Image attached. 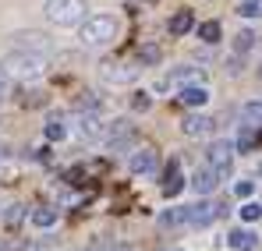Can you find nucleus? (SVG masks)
Segmentation results:
<instances>
[{"label":"nucleus","instance_id":"obj_29","mask_svg":"<svg viewBox=\"0 0 262 251\" xmlns=\"http://www.w3.org/2000/svg\"><path fill=\"white\" fill-rule=\"evenodd\" d=\"M234 191H237V198H252V191H255V188H252V180H237V184H234Z\"/></svg>","mask_w":262,"mask_h":251},{"label":"nucleus","instance_id":"obj_4","mask_svg":"<svg viewBox=\"0 0 262 251\" xmlns=\"http://www.w3.org/2000/svg\"><path fill=\"white\" fill-rule=\"evenodd\" d=\"M234 142H213L209 145V152H206V159H209V167L216 170L220 177H230V167H234Z\"/></svg>","mask_w":262,"mask_h":251},{"label":"nucleus","instance_id":"obj_12","mask_svg":"<svg viewBox=\"0 0 262 251\" xmlns=\"http://www.w3.org/2000/svg\"><path fill=\"white\" fill-rule=\"evenodd\" d=\"M14 39H18L21 50H36V53H46V50H50V42H46L43 32H18Z\"/></svg>","mask_w":262,"mask_h":251},{"label":"nucleus","instance_id":"obj_16","mask_svg":"<svg viewBox=\"0 0 262 251\" xmlns=\"http://www.w3.org/2000/svg\"><path fill=\"white\" fill-rule=\"evenodd\" d=\"M181 223H188V206H177V209L160 212V226H181Z\"/></svg>","mask_w":262,"mask_h":251},{"label":"nucleus","instance_id":"obj_9","mask_svg":"<svg viewBox=\"0 0 262 251\" xmlns=\"http://www.w3.org/2000/svg\"><path fill=\"white\" fill-rule=\"evenodd\" d=\"M216 206H209V202H199V206H188V223L191 226H209L213 219H216Z\"/></svg>","mask_w":262,"mask_h":251},{"label":"nucleus","instance_id":"obj_7","mask_svg":"<svg viewBox=\"0 0 262 251\" xmlns=\"http://www.w3.org/2000/svg\"><path fill=\"white\" fill-rule=\"evenodd\" d=\"M213 127H216V121H213V117H206V113H191V117H184V121H181V131H184L188 138L209 134Z\"/></svg>","mask_w":262,"mask_h":251},{"label":"nucleus","instance_id":"obj_19","mask_svg":"<svg viewBox=\"0 0 262 251\" xmlns=\"http://www.w3.org/2000/svg\"><path fill=\"white\" fill-rule=\"evenodd\" d=\"M32 223L39 226V230H46V226H53L57 223V209H50V206H43V209L32 212Z\"/></svg>","mask_w":262,"mask_h":251},{"label":"nucleus","instance_id":"obj_10","mask_svg":"<svg viewBox=\"0 0 262 251\" xmlns=\"http://www.w3.org/2000/svg\"><path fill=\"white\" fill-rule=\"evenodd\" d=\"M220 184V173L213 167H202V170H195V177H191V188L199 191V195H209L213 188Z\"/></svg>","mask_w":262,"mask_h":251},{"label":"nucleus","instance_id":"obj_17","mask_svg":"<svg viewBox=\"0 0 262 251\" xmlns=\"http://www.w3.org/2000/svg\"><path fill=\"white\" fill-rule=\"evenodd\" d=\"M241 121L252 124V127H259L262 124V103H245V106H241Z\"/></svg>","mask_w":262,"mask_h":251},{"label":"nucleus","instance_id":"obj_23","mask_svg":"<svg viewBox=\"0 0 262 251\" xmlns=\"http://www.w3.org/2000/svg\"><path fill=\"white\" fill-rule=\"evenodd\" d=\"M252 145H255V127H252V124H245L241 138H237V149H241V152H248Z\"/></svg>","mask_w":262,"mask_h":251},{"label":"nucleus","instance_id":"obj_21","mask_svg":"<svg viewBox=\"0 0 262 251\" xmlns=\"http://www.w3.org/2000/svg\"><path fill=\"white\" fill-rule=\"evenodd\" d=\"M237 14L241 18H262V0H241Z\"/></svg>","mask_w":262,"mask_h":251},{"label":"nucleus","instance_id":"obj_25","mask_svg":"<svg viewBox=\"0 0 262 251\" xmlns=\"http://www.w3.org/2000/svg\"><path fill=\"white\" fill-rule=\"evenodd\" d=\"M75 106H78V110H96V106H99V99H96V92H82Z\"/></svg>","mask_w":262,"mask_h":251},{"label":"nucleus","instance_id":"obj_2","mask_svg":"<svg viewBox=\"0 0 262 251\" xmlns=\"http://www.w3.org/2000/svg\"><path fill=\"white\" fill-rule=\"evenodd\" d=\"M85 11H89L85 0H46V7H43L46 21H53V25H60V29L82 25V21H85Z\"/></svg>","mask_w":262,"mask_h":251},{"label":"nucleus","instance_id":"obj_18","mask_svg":"<svg viewBox=\"0 0 262 251\" xmlns=\"http://www.w3.org/2000/svg\"><path fill=\"white\" fill-rule=\"evenodd\" d=\"M220 32H223V29H220V21H202V25H199V39L209 42V46L220 42Z\"/></svg>","mask_w":262,"mask_h":251},{"label":"nucleus","instance_id":"obj_3","mask_svg":"<svg viewBox=\"0 0 262 251\" xmlns=\"http://www.w3.org/2000/svg\"><path fill=\"white\" fill-rule=\"evenodd\" d=\"M78 39L85 42V46H106V42H114L117 39V18L114 14H92V18H85Z\"/></svg>","mask_w":262,"mask_h":251},{"label":"nucleus","instance_id":"obj_27","mask_svg":"<svg viewBox=\"0 0 262 251\" xmlns=\"http://www.w3.org/2000/svg\"><path fill=\"white\" fill-rule=\"evenodd\" d=\"M142 60L145 64H156L160 60V46H142Z\"/></svg>","mask_w":262,"mask_h":251},{"label":"nucleus","instance_id":"obj_20","mask_svg":"<svg viewBox=\"0 0 262 251\" xmlns=\"http://www.w3.org/2000/svg\"><path fill=\"white\" fill-rule=\"evenodd\" d=\"M78 134H82V138H99L103 127H99V121L89 113V117H82V124H78Z\"/></svg>","mask_w":262,"mask_h":251},{"label":"nucleus","instance_id":"obj_1","mask_svg":"<svg viewBox=\"0 0 262 251\" xmlns=\"http://www.w3.org/2000/svg\"><path fill=\"white\" fill-rule=\"evenodd\" d=\"M46 67V57L43 53H29V50H11L7 57H0V75H7V78H18V82H29V78H39Z\"/></svg>","mask_w":262,"mask_h":251},{"label":"nucleus","instance_id":"obj_30","mask_svg":"<svg viewBox=\"0 0 262 251\" xmlns=\"http://www.w3.org/2000/svg\"><path fill=\"white\" fill-rule=\"evenodd\" d=\"M89 251H114V248H106V244H96V248H89Z\"/></svg>","mask_w":262,"mask_h":251},{"label":"nucleus","instance_id":"obj_24","mask_svg":"<svg viewBox=\"0 0 262 251\" xmlns=\"http://www.w3.org/2000/svg\"><path fill=\"white\" fill-rule=\"evenodd\" d=\"M259 216H262V206H259V202H245V206H241V219H248V223H255Z\"/></svg>","mask_w":262,"mask_h":251},{"label":"nucleus","instance_id":"obj_28","mask_svg":"<svg viewBox=\"0 0 262 251\" xmlns=\"http://www.w3.org/2000/svg\"><path fill=\"white\" fill-rule=\"evenodd\" d=\"M131 106H135V110H149V106H152V99H149L145 92H135V99H131Z\"/></svg>","mask_w":262,"mask_h":251},{"label":"nucleus","instance_id":"obj_22","mask_svg":"<svg viewBox=\"0 0 262 251\" xmlns=\"http://www.w3.org/2000/svg\"><path fill=\"white\" fill-rule=\"evenodd\" d=\"M64 134H68V127H64V121H60V117H53V121L46 124V138H50V142H60Z\"/></svg>","mask_w":262,"mask_h":251},{"label":"nucleus","instance_id":"obj_15","mask_svg":"<svg viewBox=\"0 0 262 251\" xmlns=\"http://www.w3.org/2000/svg\"><path fill=\"white\" fill-rule=\"evenodd\" d=\"M199 78V67H177V71H170L167 78H163V85H188Z\"/></svg>","mask_w":262,"mask_h":251},{"label":"nucleus","instance_id":"obj_5","mask_svg":"<svg viewBox=\"0 0 262 251\" xmlns=\"http://www.w3.org/2000/svg\"><path fill=\"white\" fill-rule=\"evenodd\" d=\"M156 163H160L156 149L142 145V149H138V152L128 159V170H131V173H138V177H145V173H156Z\"/></svg>","mask_w":262,"mask_h":251},{"label":"nucleus","instance_id":"obj_11","mask_svg":"<svg viewBox=\"0 0 262 251\" xmlns=\"http://www.w3.org/2000/svg\"><path fill=\"white\" fill-rule=\"evenodd\" d=\"M227 244L234 251H252L259 244V237H255L252 230H230V234H227Z\"/></svg>","mask_w":262,"mask_h":251},{"label":"nucleus","instance_id":"obj_14","mask_svg":"<svg viewBox=\"0 0 262 251\" xmlns=\"http://www.w3.org/2000/svg\"><path fill=\"white\" fill-rule=\"evenodd\" d=\"M177 99H181V103H184V106H202V103H206V99H209V92H206V88H202V85H184V88H181V96H177Z\"/></svg>","mask_w":262,"mask_h":251},{"label":"nucleus","instance_id":"obj_6","mask_svg":"<svg viewBox=\"0 0 262 251\" xmlns=\"http://www.w3.org/2000/svg\"><path fill=\"white\" fill-rule=\"evenodd\" d=\"M103 138H106L110 149H124L131 138H135V127H131V121H114V124L103 131Z\"/></svg>","mask_w":262,"mask_h":251},{"label":"nucleus","instance_id":"obj_26","mask_svg":"<svg viewBox=\"0 0 262 251\" xmlns=\"http://www.w3.org/2000/svg\"><path fill=\"white\" fill-rule=\"evenodd\" d=\"M252 42H255V36H252V32H237L234 50H237V53H245V50H252Z\"/></svg>","mask_w":262,"mask_h":251},{"label":"nucleus","instance_id":"obj_8","mask_svg":"<svg viewBox=\"0 0 262 251\" xmlns=\"http://www.w3.org/2000/svg\"><path fill=\"white\" fill-rule=\"evenodd\" d=\"M135 75H138V67H124V64H106L103 67V82L110 85H128L135 82Z\"/></svg>","mask_w":262,"mask_h":251},{"label":"nucleus","instance_id":"obj_13","mask_svg":"<svg viewBox=\"0 0 262 251\" xmlns=\"http://www.w3.org/2000/svg\"><path fill=\"white\" fill-rule=\"evenodd\" d=\"M191 29H195V14L191 11H177L170 18V36H188Z\"/></svg>","mask_w":262,"mask_h":251}]
</instances>
